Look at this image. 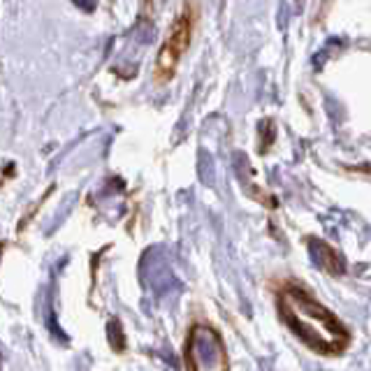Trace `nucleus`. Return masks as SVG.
I'll use <instances>...</instances> for the list:
<instances>
[{
    "label": "nucleus",
    "instance_id": "obj_1",
    "mask_svg": "<svg viewBox=\"0 0 371 371\" xmlns=\"http://www.w3.org/2000/svg\"><path fill=\"white\" fill-rule=\"evenodd\" d=\"M279 314L311 351L320 355H337L348 346L351 337L346 327L334 318L332 311L318 304L300 286L283 288L279 295Z\"/></svg>",
    "mask_w": 371,
    "mask_h": 371
},
{
    "label": "nucleus",
    "instance_id": "obj_2",
    "mask_svg": "<svg viewBox=\"0 0 371 371\" xmlns=\"http://www.w3.org/2000/svg\"><path fill=\"white\" fill-rule=\"evenodd\" d=\"M191 10L193 7H186L184 14L177 19V24L172 26V33L167 42L163 45L158 54V77H170L174 68H177L181 54L186 52L188 47V40H191V31H193V17H191Z\"/></svg>",
    "mask_w": 371,
    "mask_h": 371
}]
</instances>
